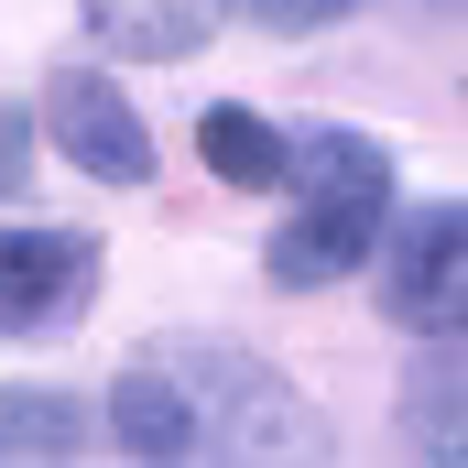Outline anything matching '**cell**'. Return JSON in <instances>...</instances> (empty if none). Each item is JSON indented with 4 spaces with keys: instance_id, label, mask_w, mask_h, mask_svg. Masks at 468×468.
I'll return each instance as SVG.
<instances>
[{
    "instance_id": "obj_1",
    "label": "cell",
    "mask_w": 468,
    "mask_h": 468,
    "mask_svg": "<svg viewBox=\"0 0 468 468\" xmlns=\"http://www.w3.org/2000/svg\"><path fill=\"white\" fill-rule=\"evenodd\" d=\"M110 425L131 458H294L305 447L294 381L250 349H218V338L142 349L110 392Z\"/></svg>"
},
{
    "instance_id": "obj_2",
    "label": "cell",
    "mask_w": 468,
    "mask_h": 468,
    "mask_svg": "<svg viewBox=\"0 0 468 468\" xmlns=\"http://www.w3.org/2000/svg\"><path fill=\"white\" fill-rule=\"evenodd\" d=\"M283 186H294V218L272 229V283L305 294V283L359 272L392 218V153L370 131H305V142H283Z\"/></svg>"
},
{
    "instance_id": "obj_3",
    "label": "cell",
    "mask_w": 468,
    "mask_h": 468,
    "mask_svg": "<svg viewBox=\"0 0 468 468\" xmlns=\"http://www.w3.org/2000/svg\"><path fill=\"white\" fill-rule=\"evenodd\" d=\"M44 131H55V153H66L77 175H99V186H142V175H153L142 110L120 99L99 66H66V77L44 88Z\"/></svg>"
},
{
    "instance_id": "obj_4",
    "label": "cell",
    "mask_w": 468,
    "mask_h": 468,
    "mask_svg": "<svg viewBox=\"0 0 468 468\" xmlns=\"http://www.w3.org/2000/svg\"><path fill=\"white\" fill-rule=\"evenodd\" d=\"M99 261L77 229H0V338H33V327H66L88 305Z\"/></svg>"
},
{
    "instance_id": "obj_5",
    "label": "cell",
    "mask_w": 468,
    "mask_h": 468,
    "mask_svg": "<svg viewBox=\"0 0 468 468\" xmlns=\"http://www.w3.org/2000/svg\"><path fill=\"white\" fill-rule=\"evenodd\" d=\"M458 305H468V218L458 207H425L392 239V316L414 338H458Z\"/></svg>"
},
{
    "instance_id": "obj_6",
    "label": "cell",
    "mask_w": 468,
    "mask_h": 468,
    "mask_svg": "<svg viewBox=\"0 0 468 468\" xmlns=\"http://www.w3.org/2000/svg\"><path fill=\"white\" fill-rule=\"evenodd\" d=\"M207 0H88V33L120 55H197L207 44Z\"/></svg>"
},
{
    "instance_id": "obj_7",
    "label": "cell",
    "mask_w": 468,
    "mask_h": 468,
    "mask_svg": "<svg viewBox=\"0 0 468 468\" xmlns=\"http://www.w3.org/2000/svg\"><path fill=\"white\" fill-rule=\"evenodd\" d=\"M197 153H207L218 186H283V131L261 110H207L197 120Z\"/></svg>"
},
{
    "instance_id": "obj_8",
    "label": "cell",
    "mask_w": 468,
    "mask_h": 468,
    "mask_svg": "<svg viewBox=\"0 0 468 468\" xmlns=\"http://www.w3.org/2000/svg\"><path fill=\"white\" fill-rule=\"evenodd\" d=\"M77 403L66 392H44V381H11L0 392V458H77Z\"/></svg>"
},
{
    "instance_id": "obj_9",
    "label": "cell",
    "mask_w": 468,
    "mask_h": 468,
    "mask_svg": "<svg viewBox=\"0 0 468 468\" xmlns=\"http://www.w3.org/2000/svg\"><path fill=\"white\" fill-rule=\"evenodd\" d=\"M250 11H261V22H283V33H305V22H338L349 0H250Z\"/></svg>"
},
{
    "instance_id": "obj_10",
    "label": "cell",
    "mask_w": 468,
    "mask_h": 468,
    "mask_svg": "<svg viewBox=\"0 0 468 468\" xmlns=\"http://www.w3.org/2000/svg\"><path fill=\"white\" fill-rule=\"evenodd\" d=\"M0 186H22V120L0 110Z\"/></svg>"
}]
</instances>
